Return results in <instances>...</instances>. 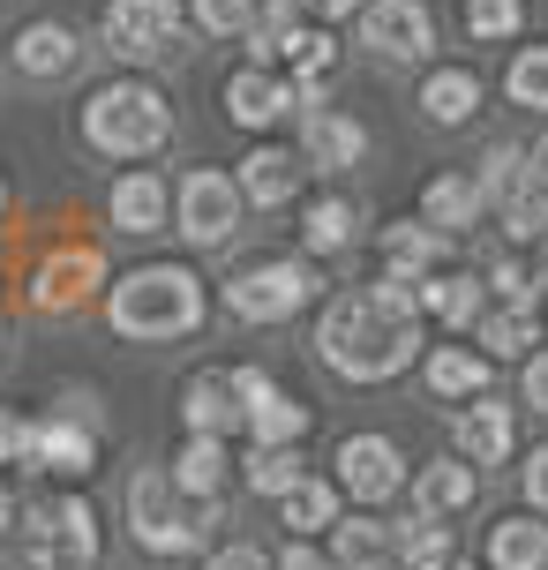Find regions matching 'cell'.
Masks as SVG:
<instances>
[{"instance_id": "6", "label": "cell", "mask_w": 548, "mask_h": 570, "mask_svg": "<svg viewBox=\"0 0 548 570\" xmlns=\"http://www.w3.org/2000/svg\"><path fill=\"white\" fill-rule=\"evenodd\" d=\"M316 293H323L316 256H271V263H248V271L226 285V315H233V323L271 331V323H293Z\"/></svg>"}, {"instance_id": "5", "label": "cell", "mask_w": 548, "mask_h": 570, "mask_svg": "<svg viewBox=\"0 0 548 570\" xmlns=\"http://www.w3.org/2000/svg\"><path fill=\"white\" fill-rule=\"evenodd\" d=\"M16 563L23 570H90L98 563V511L90 495H46L16 525Z\"/></svg>"}, {"instance_id": "50", "label": "cell", "mask_w": 548, "mask_h": 570, "mask_svg": "<svg viewBox=\"0 0 548 570\" xmlns=\"http://www.w3.org/2000/svg\"><path fill=\"white\" fill-rule=\"evenodd\" d=\"M0 345H8V315H0Z\"/></svg>"}, {"instance_id": "31", "label": "cell", "mask_w": 548, "mask_h": 570, "mask_svg": "<svg viewBox=\"0 0 548 570\" xmlns=\"http://www.w3.org/2000/svg\"><path fill=\"white\" fill-rule=\"evenodd\" d=\"M241 473H248V488H256V495H271V503H286L293 488L309 481V465H301V443H248Z\"/></svg>"}, {"instance_id": "19", "label": "cell", "mask_w": 548, "mask_h": 570, "mask_svg": "<svg viewBox=\"0 0 548 570\" xmlns=\"http://www.w3.org/2000/svg\"><path fill=\"white\" fill-rule=\"evenodd\" d=\"M331 563L339 570H391L399 563V525H383L375 511H353L331 525Z\"/></svg>"}, {"instance_id": "11", "label": "cell", "mask_w": 548, "mask_h": 570, "mask_svg": "<svg viewBox=\"0 0 548 570\" xmlns=\"http://www.w3.org/2000/svg\"><path fill=\"white\" fill-rule=\"evenodd\" d=\"M361 46H369L375 60H429L436 53L429 0H369V8H361Z\"/></svg>"}, {"instance_id": "23", "label": "cell", "mask_w": 548, "mask_h": 570, "mask_svg": "<svg viewBox=\"0 0 548 570\" xmlns=\"http://www.w3.org/2000/svg\"><path fill=\"white\" fill-rule=\"evenodd\" d=\"M76 60H84V38L68 23H30L23 38H16V68H23L30 83H60Z\"/></svg>"}, {"instance_id": "40", "label": "cell", "mask_w": 548, "mask_h": 570, "mask_svg": "<svg viewBox=\"0 0 548 570\" xmlns=\"http://www.w3.org/2000/svg\"><path fill=\"white\" fill-rule=\"evenodd\" d=\"M203 570H278V556H263L256 541H226V548H211Z\"/></svg>"}, {"instance_id": "35", "label": "cell", "mask_w": 548, "mask_h": 570, "mask_svg": "<svg viewBox=\"0 0 548 570\" xmlns=\"http://www.w3.org/2000/svg\"><path fill=\"white\" fill-rule=\"evenodd\" d=\"M503 90H511V106H526V114H548V46H519Z\"/></svg>"}, {"instance_id": "32", "label": "cell", "mask_w": 548, "mask_h": 570, "mask_svg": "<svg viewBox=\"0 0 548 570\" xmlns=\"http://www.w3.org/2000/svg\"><path fill=\"white\" fill-rule=\"evenodd\" d=\"M339 495H346L339 481H316V473H309V481H301L286 503H278V511H286V533H293V541H316V533H331V525H339Z\"/></svg>"}, {"instance_id": "42", "label": "cell", "mask_w": 548, "mask_h": 570, "mask_svg": "<svg viewBox=\"0 0 548 570\" xmlns=\"http://www.w3.org/2000/svg\"><path fill=\"white\" fill-rule=\"evenodd\" d=\"M0 465H30V421L16 405H0Z\"/></svg>"}, {"instance_id": "21", "label": "cell", "mask_w": 548, "mask_h": 570, "mask_svg": "<svg viewBox=\"0 0 548 570\" xmlns=\"http://www.w3.org/2000/svg\"><path fill=\"white\" fill-rule=\"evenodd\" d=\"M233 180H241V196L256 203V210H286L293 188H301V166H293V150H278V142H256L233 166Z\"/></svg>"}, {"instance_id": "17", "label": "cell", "mask_w": 548, "mask_h": 570, "mask_svg": "<svg viewBox=\"0 0 548 570\" xmlns=\"http://www.w3.org/2000/svg\"><path fill=\"white\" fill-rule=\"evenodd\" d=\"M451 443H459V458H473V465H503L511 443H519V421H511L503 399H466V413L451 421Z\"/></svg>"}, {"instance_id": "27", "label": "cell", "mask_w": 548, "mask_h": 570, "mask_svg": "<svg viewBox=\"0 0 548 570\" xmlns=\"http://www.w3.org/2000/svg\"><path fill=\"white\" fill-rule=\"evenodd\" d=\"M489 570H548V525H541V511L496 518V525H489Z\"/></svg>"}, {"instance_id": "16", "label": "cell", "mask_w": 548, "mask_h": 570, "mask_svg": "<svg viewBox=\"0 0 548 570\" xmlns=\"http://www.w3.org/2000/svg\"><path fill=\"white\" fill-rule=\"evenodd\" d=\"M361 150H369V128L339 106H309L301 114V166H323V173H346L361 166Z\"/></svg>"}, {"instance_id": "37", "label": "cell", "mask_w": 548, "mask_h": 570, "mask_svg": "<svg viewBox=\"0 0 548 570\" xmlns=\"http://www.w3.org/2000/svg\"><path fill=\"white\" fill-rule=\"evenodd\" d=\"M256 8L263 0H188V23L211 30V38H248L256 30Z\"/></svg>"}, {"instance_id": "22", "label": "cell", "mask_w": 548, "mask_h": 570, "mask_svg": "<svg viewBox=\"0 0 548 570\" xmlns=\"http://www.w3.org/2000/svg\"><path fill=\"white\" fill-rule=\"evenodd\" d=\"M489 210V188H481V173H436L429 188H421V218L436 233H466L473 218Z\"/></svg>"}, {"instance_id": "18", "label": "cell", "mask_w": 548, "mask_h": 570, "mask_svg": "<svg viewBox=\"0 0 548 570\" xmlns=\"http://www.w3.org/2000/svg\"><path fill=\"white\" fill-rule=\"evenodd\" d=\"M473 495H481V465L473 458H436L413 473V511L421 518H459L473 511Z\"/></svg>"}, {"instance_id": "48", "label": "cell", "mask_w": 548, "mask_h": 570, "mask_svg": "<svg viewBox=\"0 0 548 570\" xmlns=\"http://www.w3.org/2000/svg\"><path fill=\"white\" fill-rule=\"evenodd\" d=\"M526 166H534V180H541V188H548V128H541V136H534V150H526Z\"/></svg>"}, {"instance_id": "29", "label": "cell", "mask_w": 548, "mask_h": 570, "mask_svg": "<svg viewBox=\"0 0 548 570\" xmlns=\"http://www.w3.org/2000/svg\"><path fill=\"white\" fill-rule=\"evenodd\" d=\"M421 308L436 323H451V331H473L489 315V285H473L466 271H443V278H421Z\"/></svg>"}, {"instance_id": "15", "label": "cell", "mask_w": 548, "mask_h": 570, "mask_svg": "<svg viewBox=\"0 0 548 570\" xmlns=\"http://www.w3.org/2000/svg\"><path fill=\"white\" fill-rule=\"evenodd\" d=\"M293 106H301V90H293L271 60L233 68V76H226V120H241V128H278Z\"/></svg>"}, {"instance_id": "49", "label": "cell", "mask_w": 548, "mask_h": 570, "mask_svg": "<svg viewBox=\"0 0 548 570\" xmlns=\"http://www.w3.org/2000/svg\"><path fill=\"white\" fill-rule=\"evenodd\" d=\"M0 210H8V180H0Z\"/></svg>"}, {"instance_id": "9", "label": "cell", "mask_w": 548, "mask_h": 570, "mask_svg": "<svg viewBox=\"0 0 548 570\" xmlns=\"http://www.w3.org/2000/svg\"><path fill=\"white\" fill-rule=\"evenodd\" d=\"M331 465H339V488H346L353 503H391L405 488V451L391 435H375V428L346 435V443L331 451Z\"/></svg>"}, {"instance_id": "39", "label": "cell", "mask_w": 548, "mask_h": 570, "mask_svg": "<svg viewBox=\"0 0 548 570\" xmlns=\"http://www.w3.org/2000/svg\"><path fill=\"white\" fill-rule=\"evenodd\" d=\"M496 210H503V233H511V240H541L548 233V188L541 180H526L519 196H503Z\"/></svg>"}, {"instance_id": "45", "label": "cell", "mask_w": 548, "mask_h": 570, "mask_svg": "<svg viewBox=\"0 0 548 570\" xmlns=\"http://www.w3.org/2000/svg\"><path fill=\"white\" fill-rule=\"evenodd\" d=\"M526 405H534V413H548V353H534V361H526Z\"/></svg>"}, {"instance_id": "4", "label": "cell", "mask_w": 548, "mask_h": 570, "mask_svg": "<svg viewBox=\"0 0 548 570\" xmlns=\"http://www.w3.org/2000/svg\"><path fill=\"white\" fill-rule=\"evenodd\" d=\"M211 525H218V503H196L174 481V465H144L128 481V533H136V548H150V556H188V548H203Z\"/></svg>"}, {"instance_id": "46", "label": "cell", "mask_w": 548, "mask_h": 570, "mask_svg": "<svg viewBox=\"0 0 548 570\" xmlns=\"http://www.w3.org/2000/svg\"><path fill=\"white\" fill-rule=\"evenodd\" d=\"M301 8H309V16H323V23H346V16H361L369 0H301Z\"/></svg>"}, {"instance_id": "26", "label": "cell", "mask_w": 548, "mask_h": 570, "mask_svg": "<svg viewBox=\"0 0 548 570\" xmlns=\"http://www.w3.org/2000/svg\"><path fill=\"white\" fill-rule=\"evenodd\" d=\"M226 473H233V451H226V435H188L174 451V481L196 495V503H218L226 495Z\"/></svg>"}, {"instance_id": "2", "label": "cell", "mask_w": 548, "mask_h": 570, "mask_svg": "<svg viewBox=\"0 0 548 570\" xmlns=\"http://www.w3.org/2000/svg\"><path fill=\"white\" fill-rule=\"evenodd\" d=\"M203 315H211V293L188 263H136L106 285V323L136 345L188 338V331H203Z\"/></svg>"}, {"instance_id": "7", "label": "cell", "mask_w": 548, "mask_h": 570, "mask_svg": "<svg viewBox=\"0 0 548 570\" xmlns=\"http://www.w3.org/2000/svg\"><path fill=\"white\" fill-rule=\"evenodd\" d=\"M241 210H248V196H241V180L218 166H196L180 173L174 188V233L188 240V248H218V240H233L241 233Z\"/></svg>"}, {"instance_id": "12", "label": "cell", "mask_w": 548, "mask_h": 570, "mask_svg": "<svg viewBox=\"0 0 548 570\" xmlns=\"http://www.w3.org/2000/svg\"><path fill=\"white\" fill-rule=\"evenodd\" d=\"M98 413H38L30 421V465H46L60 481H84L98 465Z\"/></svg>"}, {"instance_id": "34", "label": "cell", "mask_w": 548, "mask_h": 570, "mask_svg": "<svg viewBox=\"0 0 548 570\" xmlns=\"http://www.w3.org/2000/svg\"><path fill=\"white\" fill-rule=\"evenodd\" d=\"M399 563H405V570H443V563H459V556H451V525H443V518H413V525H399Z\"/></svg>"}, {"instance_id": "25", "label": "cell", "mask_w": 548, "mask_h": 570, "mask_svg": "<svg viewBox=\"0 0 548 570\" xmlns=\"http://www.w3.org/2000/svg\"><path fill=\"white\" fill-rule=\"evenodd\" d=\"M375 248H383V271H391V278H429L436 271V256H443V233L429 226V218H399V226H383V240H375Z\"/></svg>"}, {"instance_id": "33", "label": "cell", "mask_w": 548, "mask_h": 570, "mask_svg": "<svg viewBox=\"0 0 548 570\" xmlns=\"http://www.w3.org/2000/svg\"><path fill=\"white\" fill-rule=\"evenodd\" d=\"M353 226H361V210L346 196H316L301 210V248L309 256H339V248H353Z\"/></svg>"}, {"instance_id": "43", "label": "cell", "mask_w": 548, "mask_h": 570, "mask_svg": "<svg viewBox=\"0 0 548 570\" xmlns=\"http://www.w3.org/2000/svg\"><path fill=\"white\" fill-rule=\"evenodd\" d=\"M278 570H339V563H331L316 541H293V533H286V548H278Z\"/></svg>"}, {"instance_id": "3", "label": "cell", "mask_w": 548, "mask_h": 570, "mask_svg": "<svg viewBox=\"0 0 548 570\" xmlns=\"http://www.w3.org/2000/svg\"><path fill=\"white\" fill-rule=\"evenodd\" d=\"M76 128L98 158H158L174 142V98L144 76H120V83H98L76 106Z\"/></svg>"}, {"instance_id": "38", "label": "cell", "mask_w": 548, "mask_h": 570, "mask_svg": "<svg viewBox=\"0 0 548 570\" xmlns=\"http://www.w3.org/2000/svg\"><path fill=\"white\" fill-rule=\"evenodd\" d=\"M293 30H301V0H263V8H256V30H248L256 60H278Z\"/></svg>"}, {"instance_id": "13", "label": "cell", "mask_w": 548, "mask_h": 570, "mask_svg": "<svg viewBox=\"0 0 548 570\" xmlns=\"http://www.w3.org/2000/svg\"><path fill=\"white\" fill-rule=\"evenodd\" d=\"M106 226L136 233V240H150V233L174 226V188H166V173H150V166L120 173L114 188H106Z\"/></svg>"}, {"instance_id": "52", "label": "cell", "mask_w": 548, "mask_h": 570, "mask_svg": "<svg viewBox=\"0 0 548 570\" xmlns=\"http://www.w3.org/2000/svg\"><path fill=\"white\" fill-rule=\"evenodd\" d=\"M541 285H548V263H541Z\"/></svg>"}, {"instance_id": "51", "label": "cell", "mask_w": 548, "mask_h": 570, "mask_svg": "<svg viewBox=\"0 0 548 570\" xmlns=\"http://www.w3.org/2000/svg\"><path fill=\"white\" fill-rule=\"evenodd\" d=\"M443 570H473V563H443Z\"/></svg>"}, {"instance_id": "14", "label": "cell", "mask_w": 548, "mask_h": 570, "mask_svg": "<svg viewBox=\"0 0 548 570\" xmlns=\"http://www.w3.org/2000/svg\"><path fill=\"white\" fill-rule=\"evenodd\" d=\"M98 285H106V256L98 248H53V256L30 271V308L68 315V308H84Z\"/></svg>"}, {"instance_id": "1", "label": "cell", "mask_w": 548, "mask_h": 570, "mask_svg": "<svg viewBox=\"0 0 548 570\" xmlns=\"http://www.w3.org/2000/svg\"><path fill=\"white\" fill-rule=\"evenodd\" d=\"M421 285L413 278H383L375 285H346L323 301V323H316V353L331 375L346 383H391V375L413 368L421 353Z\"/></svg>"}, {"instance_id": "41", "label": "cell", "mask_w": 548, "mask_h": 570, "mask_svg": "<svg viewBox=\"0 0 548 570\" xmlns=\"http://www.w3.org/2000/svg\"><path fill=\"white\" fill-rule=\"evenodd\" d=\"M489 285H496V301H519V308H534V301H541V285L526 278V271H519L511 256H503V263L489 271Z\"/></svg>"}, {"instance_id": "20", "label": "cell", "mask_w": 548, "mask_h": 570, "mask_svg": "<svg viewBox=\"0 0 548 570\" xmlns=\"http://www.w3.org/2000/svg\"><path fill=\"white\" fill-rule=\"evenodd\" d=\"M180 421L188 435H233L241 428V399H233V368H203L180 391Z\"/></svg>"}, {"instance_id": "47", "label": "cell", "mask_w": 548, "mask_h": 570, "mask_svg": "<svg viewBox=\"0 0 548 570\" xmlns=\"http://www.w3.org/2000/svg\"><path fill=\"white\" fill-rule=\"evenodd\" d=\"M16 525H23V495L0 481V533H16Z\"/></svg>"}, {"instance_id": "8", "label": "cell", "mask_w": 548, "mask_h": 570, "mask_svg": "<svg viewBox=\"0 0 548 570\" xmlns=\"http://www.w3.org/2000/svg\"><path fill=\"white\" fill-rule=\"evenodd\" d=\"M180 23H188V8H180V0H106V8H98V38H106V53L136 60V68L174 53Z\"/></svg>"}, {"instance_id": "36", "label": "cell", "mask_w": 548, "mask_h": 570, "mask_svg": "<svg viewBox=\"0 0 548 570\" xmlns=\"http://www.w3.org/2000/svg\"><path fill=\"white\" fill-rule=\"evenodd\" d=\"M519 23H526V0H466V38H481V46L519 38Z\"/></svg>"}, {"instance_id": "30", "label": "cell", "mask_w": 548, "mask_h": 570, "mask_svg": "<svg viewBox=\"0 0 548 570\" xmlns=\"http://www.w3.org/2000/svg\"><path fill=\"white\" fill-rule=\"evenodd\" d=\"M473 331H481V345H489V361H534V345H541V315L519 308V301H503V308H489Z\"/></svg>"}, {"instance_id": "24", "label": "cell", "mask_w": 548, "mask_h": 570, "mask_svg": "<svg viewBox=\"0 0 548 570\" xmlns=\"http://www.w3.org/2000/svg\"><path fill=\"white\" fill-rule=\"evenodd\" d=\"M421 383H429L436 399H489V353H473V345H436L429 361H421Z\"/></svg>"}, {"instance_id": "10", "label": "cell", "mask_w": 548, "mask_h": 570, "mask_svg": "<svg viewBox=\"0 0 548 570\" xmlns=\"http://www.w3.org/2000/svg\"><path fill=\"white\" fill-rule=\"evenodd\" d=\"M233 399H241V428H248V443H301L309 421H316L309 405L286 399L263 368H233Z\"/></svg>"}, {"instance_id": "44", "label": "cell", "mask_w": 548, "mask_h": 570, "mask_svg": "<svg viewBox=\"0 0 548 570\" xmlns=\"http://www.w3.org/2000/svg\"><path fill=\"white\" fill-rule=\"evenodd\" d=\"M526 503H534V511L548 518V443L534 458H526Z\"/></svg>"}, {"instance_id": "28", "label": "cell", "mask_w": 548, "mask_h": 570, "mask_svg": "<svg viewBox=\"0 0 548 570\" xmlns=\"http://www.w3.org/2000/svg\"><path fill=\"white\" fill-rule=\"evenodd\" d=\"M421 114L436 128H459V120L481 114V76L473 68H429V83H421Z\"/></svg>"}]
</instances>
